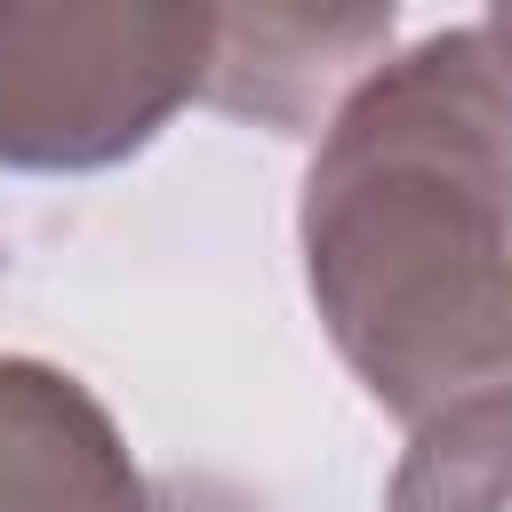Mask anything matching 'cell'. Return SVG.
<instances>
[{"label": "cell", "instance_id": "1", "mask_svg": "<svg viewBox=\"0 0 512 512\" xmlns=\"http://www.w3.org/2000/svg\"><path fill=\"white\" fill-rule=\"evenodd\" d=\"M304 288L336 360L408 432L512 392V56L480 24L384 56L320 128Z\"/></svg>", "mask_w": 512, "mask_h": 512}, {"label": "cell", "instance_id": "2", "mask_svg": "<svg viewBox=\"0 0 512 512\" xmlns=\"http://www.w3.org/2000/svg\"><path fill=\"white\" fill-rule=\"evenodd\" d=\"M216 8L0 0V168L88 176L136 160L208 96Z\"/></svg>", "mask_w": 512, "mask_h": 512}, {"label": "cell", "instance_id": "3", "mask_svg": "<svg viewBox=\"0 0 512 512\" xmlns=\"http://www.w3.org/2000/svg\"><path fill=\"white\" fill-rule=\"evenodd\" d=\"M392 56V8H216L208 104L280 136H320Z\"/></svg>", "mask_w": 512, "mask_h": 512}, {"label": "cell", "instance_id": "4", "mask_svg": "<svg viewBox=\"0 0 512 512\" xmlns=\"http://www.w3.org/2000/svg\"><path fill=\"white\" fill-rule=\"evenodd\" d=\"M0 512H160L112 408L56 360L0 352Z\"/></svg>", "mask_w": 512, "mask_h": 512}, {"label": "cell", "instance_id": "5", "mask_svg": "<svg viewBox=\"0 0 512 512\" xmlns=\"http://www.w3.org/2000/svg\"><path fill=\"white\" fill-rule=\"evenodd\" d=\"M384 512H512V392H480L416 424Z\"/></svg>", "mask_w": 512, "mask_h": 512}, {"label": "cell", "instance_id": "6", "mask_svg": "<svg viewBox=\"0 0 512 512\" xmlns=\"http://www.w3.org/2000/svg\"><path fill=\"white\" fill-rule=\"evenodd\" d=\"M488 32H496V40H504V56H512V0H504V8H488Z\"/></svg>", "mask_w": 512, "mask_h": 512}, {"label": "cell", "instance_id": "7", "mask_svg": "<svg viewBox=\"0 0 512 512\" xmlns=\"http://www.w3.org/2000/svg\"><path fill=\"white\" fill-rule=\"evenodd\" d=\"M184 512H192V504H184Z\"/></svg>", "mask_w": 512, "mask_h": 512}]
</instances>
